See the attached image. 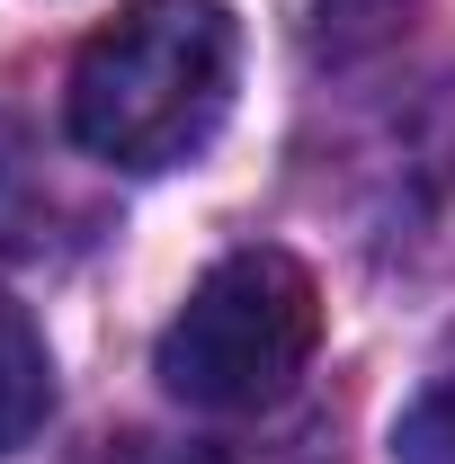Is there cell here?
<instances>
[{"mask_svg": "<svg viewBox=\"0 0 455 464\" xmlns=\"http://www.w3.org/2000/svg\"><path fill=\"white\" fill-rule=\"evenodd\" d=\"M313 340H322L313 268L295 250H232L170 313L152 375L188 411H268L313 366Z\"/></svg>", "mask_w": 455, "mask_h": 464, "instance_id": "obj_2", "label": "cell"}, {"mask_svg": "<svg viewBox=\"0 0 455 464\" xmlns=\"http://www.w3.org/2000/svg\"><path fill=\"white\" fill-rule=\"evenodd\" d=\"M90 464H215L206 447H170V438H108Z\"/></svg>", "mask_w": 455, "mask_h": 464, "instance_id": "obj_5", "label": "cell"}, {"mask_svg": "<svg viewBox=\"0 0 455 464\" xmlns=\"http://www.w3.org/2000/svg\"><path fill=\"white\" fill-rule=\"evenodd\" d=\"M393 456H402V464H455V375H447V384H429L420 402L402 411Z\"/></svg>", "mask_w": 455, "mask_h": 464, "instance_id": "obj_4", "label": "cell"}, {"mask_svg": "<svg viewBox=\"0 0 455 464\" xmlns=\"http://www.w3.org/2000/svg\"><path fill=\"white\" fill-rule=\"evenodd\" d=\"M232 54L241 36L224 0H134L81 45L63 125L108 170H179L232 108Z\"/></svg>", "mask_w": 455, "mask_h": 464, "instance_id": "obj_1", "label": "cell"}, {"mask_svg": "<svg viewBox=\"0 0 455 464\" xmlns=\"http://www.w3.org/2000/svg\"><path fill=\"white\" fill-rule=\"evenodd\" d=\"M45 411H54V357L36 340V322L0 295V456L27 447L45 429Z\"/></svg>", "mask_w": 455, "mask_h": 464, "instance_id": "obj_3", "label": "cell"}]
</instances>
